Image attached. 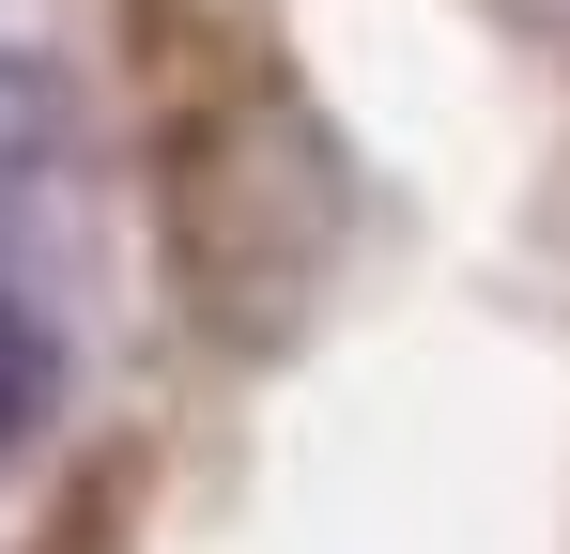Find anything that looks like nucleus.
I'll list each match as a JSON object with an SVG mask.
<instances>
[{"mask_svg":"<svg viewBox=\"0 0 570 554\" xmlns=\"http://www.w3.org/2000/svg\"><path fill=\"white\" fill-rule=\"evenodd\" d=\"M47 416H62V339H47V308H31V293H0V462L31 447Z\"/></svg>","mask_w":570,"mask_h":554,"instance_id":"1","label":"nucleus"}]
</instances>
